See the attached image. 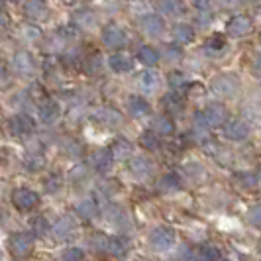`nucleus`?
Masks as SVG:
<instances>
[{
	"instance_id": "1",
	"label": "nucleus",
	"mask_w": 261,
	"mask_h": 261,
	"mask_svg": "<svg viewBox=\"0 0 261 261\" xmlns=\"http://www.w3.org/2000/svg\"><path fill=\"white\" fill-rule=\"evenodd\" d=\"M210 89L220 98H230V96H234L236 92L240 91V79L232 75V73H220V75H216L212 79Z\"/></svg>"
},
{
	"instance_id": "2",
	"label": "nucleus",
	"mask_w": 261,
	"mask_h": 261,
	"mask_svg": "<svg viewBox=\"0 0 261 261\" xmlns=\"http://www.w3.org/2000/svg\"><path fill=\"white\" fill-rule=\"evenodd\" d=\"M8 246H10V253H12L16 259H24L32 253V248H34V238L30 234H14L10 236L8 240Z\"/></svg>"
},
{
	"instance_id": "3",
	"label": "nucleus",
	"mask_w": 261,
	"mask_h": 261,
	"mask_svg": "<svg viewBox=\"0 0 261 261\" xmlns=\"http://www.w3.org/2000/svg\"><path fill=\"white\" fill-rule=\"evenodd\" d=\"M102 41H105L106 47H110V49H120V47H124L128 43V36H126V32L120 26L108 24L102 30Z\"/></svg>"
},
{
	"instance_id": "4",
	"label": "nucleus",
	"mask_w": 261,
	"mask_h": 261,
	"mask_svg": "<svg viewBox=\"0 0 261 261\" xmlns=\"http://www.w3.org/2000/svg\"><path fill=\"white\" fill-rule=\"evenodd\" d=\"M140 26L144 30L145 36H151V38H159L163 32H165V20L157 14H145L140 20Z\"/></svg>"
},
{
	"instance_id": "5",
	"label": "nucleus",
	"mask_w": 261,
	"mask_h": 261,
	"mask_svg": "<svg viewBox=\"0 0 261 261\" xmlns=\"http://www.w3.org/2000/svg\"><path fill=\"white\" fill-rule=\"evenodd\" d=\"M202 116L206 120V126H208V128H216V126H222L224 122H226L228 110H226V106H222V105H208L206 110L202 112Z\"/></svg>"
},
{
	"instance_id": "6",
	"label": "nucleus",
	"mask_w": 261,
	"mask_h": 261,
	"mask_svg": "<svg viewBox=\"0 0 261 261\" xmlns=\"http://www.w3.org/2000/svg\"><path fill=\"white\" fill-rule=\"evenodd\" d=\"M12 200L20 210H32L38 204L39 196H38V193L30 191V189H18L12 195Z\"/></svg>"
},
{
	"instance_id": "7",
	"label": "nucleus",
	"mask_w": 261,
	"mask_h": 261,
	"mask_svg": "<svg viewBox=\"0 0 261 261\" xmlns=\"http://www.w3.org/2000/svg\"><path fill=\"white\" fill-rule=\"evenodd\" d=\"M173 244H175V232L171 228L161 226L151 234V246L155 249H169Z\"/></svg>"
},
{
	"instance_id": "8",
	"label": "nucleus",
	"mask_w": 261,
	"mask_h": 261,
	"mask_svg": "<svg viewBox=\"0 0 261 261\" xmlns=\"http://www.w3.org/2000/svg\"><path fill=\"white\" fill-rule=\"evenodd\" d=\"M249 30H251V18L249 16H236L226 26L228 36H232V38H242V36L248 34Z\"/></svg>"
},
{
	"instance_id": "9",
	"label": "nucleus",
	"mask_w": 261,
	"mask_h": 261,
	"mask_svg": "<svg viewBox=\"0 0 261 261\" xmlns=\"http://www.w3.org/2000/svg\"><path fill=\"white\" fill-rule=\"evenodd\" d=\"M249 134V126L244 122V120H232V122H228L226 124V128H224V136L228 138V140H234V142H240V140H246Z\"/></svg>"
},
{
	"instance_id": "10",
	"label": "nucleus",
	"mask_w": 261,
	"mask_h": 261,
	"mask_svg": "<svg viewBox=\"0 0 261 261\" xmlns=\"http://www.w3.org/2000/svg\"><path fill=\"white\" fill-rule=\"evenodd\" d=\"M36 126H34V120L26 114H18L10 120V132L14 136H30L34 134Z\"/></svg>"
},
{
	"instance_id": "11",
	"label": "nucleus",
	"mask_w": 261,
	"mask_h": 261,
	"mask_svg": "<svg viewBox=\"0 0 261 261\" xmlns=\"http://www.w3.org/2000/svg\"><path fill=\"white\" fill-rule=\"evenodd\" d=\"M24 14L30 20H45L49 14L47 2L45 0H28L24 6Z\"/></svg>"
},
{
	"instance_id": "12",
	"label": "nucleus",
	"mask_w": 261,
	"mask_h": 261,
	"mask_svg": "<svg viewBox=\"0 0 261 261\" xmlns=\"http://www.w3.org/2000/svg\"><path fill=\"white\" fill-rule=\"evenodd\" d=\"M14 69L18 71V73H34V69H36V59H34V55L30 51H18L14 55Z\"/></svg>"
},
{
	"instance_id": "13",
	"label": "nucleus",
	"mask_w": 261,
	"mask_h": 261,
	"mask_svg": "<svg viewBox=\"0 0 261 261\" xmlns=\"http://www.w3.org/2000/svg\"><path fill=\"white\" fill-rule=\"evenodd\" d=\"M89 163H91L92 169L100 171V173L108 171V169H110V165H112V155H110V149H96V151L91 155V159H89Z\"/></svg>"
},
{
	"instance_id": "14",
	"label": "nucleus",
	"mask_w": 261,
	"mask_h": 261,
	"mask_svg": "<svg viewBox=\"0 0 261 261\" xmlns=\"http://www.w3.org/2000/svg\"><path fill=\"white\" fill-rule=\"evenodd\" d=\"M61 114V108L55 100H43L39 106V118L43 124H53Z\"/></svg>"
},
{
	"instance_id": "15",
	"label": "nucleus",
	"mask_w": 261,
	"mask_h": 261,
	"mask_svg": "<svg viewBox=\"0 0 261 261\" xmlns=\"http://www.w3.org/2000/svg\"><path fill=\"white\" fill-rule=\"evenodd\" d=\"M108 67L114 73H128V71H132L134 63H132L130 55H126V53H114L108 59Z\"/></svg>"
},
{
	"instance_id": "16",
	"label": "nucleus",
	"mask_w": 261,
	"mask_h": 261,
	"mask_svg": "<svg viewBox=\"0 0 261 261\" xmlns=\"http://www.w3.org/2000/svg\"><path fill=\"white\" fill-rule=\"evenodd\" d=\"M75 228H77L75 218H73V216H63V218H59L57 224H55V236H57L59 240H67V238L73 236Z\"/></svg>"
},
{
	"instance_id": "17",
	"label": "nucleus",
	"mask_w": 261,
	"mask_h": 261,
	"mask_svg": "<svg viewBox=\"0 0 261 261\" xmlns=\"http://www.w3.org/2000/svg\"><path fill=\"white\" fill-rule=\"evenodd\" d=\"M138 85L144 92H155L159 87V75L153 71H144L138 75Z\"/></svg>"
},
{
	"instance_id": "18",
	"label": "nucleus",
	"mask_w": 261,
	"mask_h": 261,
	"mask_svg": "<svg viewBox=\"0 0 261 261\" xmlns=\"http://www.w3.org/2000/svg\"><path fill=\"white\" fill-rule=\"evenodd\" d=\"M173 130H175L173 122L167 116H163V114H159V116L151 120V132L155 136H169V134H173Z\"/></svg>"
},
{
	"instance_id": "19",
	"label": "nucleus",
	"mask_w": 261,
	"mask_h": 261,
	"mask_svg": "<svg viewBox=\"0 0 261 261\" xmlns=\"http://www.w3.org/2000/svg\"><path fill=\"white\" fill-rule=\"evenodd\" d=\"M163 106H165V110H169V114H181V110L185 108V100L181 94L171 92V94L163 96Z\"/></svg>"
},
{
	"instance_id": "20",
	"label": "nucleus",
	"mask_w": 261,
	"mask_h": 261,
	"mask_svg": "<svg viewBox=\"0 0 261 261\" xmlns=\"http://www.w3.org/2000/svg\"><path fill=\"white\" fill-rule=\"evenodd\" d=\"M128 110H130L132 116L144 118L149 114V105L145 102L144 98H140V96H130V100H128Z\"/></svg>"
},
{
	"instance_id": "21",
	"label": "nucleus",
	"mask_w": 261,
	"mask_h": 261,
	"mask_svg": "<svg viewBox=\"0 0 261 261\" xmlns=\"http://www.w3.org/2000/svg\"><path fill=\"white\" fill-rule=\"evenodd\" d=\"M73 22H75L79 28H83V30H91V28L96 26V16H94L91 10H79V12H75V16H73Z\"/></svg>"
},
{
	"instance_id": "22",
	"label": "nucleus",
	"mask_w": 261,
	"mask_h": 261,
	"mask_svg": "<svg viewBox=\"0 0 261 261\" xmlns=\"http://www.w3.org/2000/svg\"><path fill=\"white\" fill-rule=\"evenodd\" d=\"M138 59H140V63H144V65L153 67V65H157V61H159V51L153 49V47H149V45H144V47H140V51H138Z\"/></svg>"
},
{
	"instance_id": "23",
	"label": "nucleus",
	"mask_w": 261,
	"mask_h": 261,
	"mask_svg": "<svg viewBox=\"0 0 261 261\" xmlns=\"http://www.w3.org/2000/svg\"><path fill=\"white\" fill-rule=\"evenodd\" d=\"M173 36L181 43H191L195 39V30L189 24H177V26L173 28Z\"/></svg>"
},
{
	"instance_id": "24",
	"label": "nucleus",
	"mask_w": 261,
	"mask_h": 261,
	"mask_svg": "<svg viewBox=\"0 0 261 261\" xmlns=\"http://www.w3.org/2000/svg\"><path fill=\"white\" fill-rule=\"evenodd\" d=\"M77 212H79V216L91 220V218H94V216L98 214V206H96V202H94L92 198H85L77 206Z\"/></svg>"
},
{
	"instance_id": "25",
	"label": "nucleus",
	"mask_w": 261,
	"mask_h": 261,
	"mask_svg": "<svg viewBox=\"0 0 261 261\" xmlns=\"http://www.w3.org/2000/svg\"><path fill=\"white\" fill-rule=\"evenodd\" d=\"M94 116L98 118V120H102V122H106V124H110V126H116V124H120V120H122V116L118 114L114 108H98L96 110V114Z\"/></svg>"
},
{
	"instance_id": "26",
	"label": "nucleus",
	"mask_w": 261,
	"mask_h": 261,
	"mask_svg": "<svg viewBox=\"0 0 261 261\" xmlns=\"http://www.w3.org/2000/svg\"><path fill=\"white\" fill-rule=\"evenodd\" d=\"M102 67H105V59H102L100 53H92L91 57L85 61V69H87L89 75H98L102 71Z\"/></svg>"
},
{
	"instance_id": "27",
	"label": "nucleus",
	"mask_w": 261,
	"mask_h": 261,
	"mask_svg": "<svg viewBox=\"0 0 261 261\" xmlns=\"http://www.w3.org/2000/svg\"><path fill=\"white\" fill-rule=\"evenodd\" d=\"M157 8L163 14L175 16L183 10V2L181 0H157Z\"/></svg>"
},
{
	"instance_id": "28",
	"label": "nucleus",
	"mask_w": 261,
	"mask_h": 261,
	"mask_svg": "<svg viewBox=\"0 0 261 261\" xmlns=\"http://www.w3.org/2000/svg\"><path fill=\"white\" fill-rule=\"evenodd\" d=\"M110 253H114V255H124L126 253V249H128V244L122 240V238H106V248Z\"/></svg>"
},
{
	"instance_id": "29",
	"label": "nucleus",
	"mask_w": 261,
	"mask_h": 261,
	"mask_svg": "<svg viewBox=\"0 0 261 261\" xmlns=\"http://www.w3.org/2000/svg\"><path fill=\"white\" fill-rule=\"evenodd\" d=\"M130 153H132V145L126 140H118L116 144L112 145V149H110L112 159H124V157H128Z\"/></svg>"
},
{
	"instance_id": "30",
	"label": "nucleus",
	"mask_w": 261,
	"mask_h": 261,
	"mask_svg": "<svg viewBox=\"0 0 261 261\" xmlns=\"http://www.w3.org/2000/svg\"><path fill=\"white\" fill-rule=\"evenodd\" d=\"M159 187H161V191H165V193L177 191V189L181 187V179H179V175H175V173H167V175L159 181Z\"/></svg>"
},
{
	"instance_id": "31",
	"label": "nucleus",
	"mask_w": 261,
	"mask_h": 261,
	"mask_svg": "<svg viewBox=\"0 0 261 261\" xmlns=\"http://www.w3.org/2000/svg\"><path fill=\"white\" fill-rule=\"evenodd\" d=\"M218 255H220V251H218L216 246H212V244H202V246L198 248V259L216 261L218 259Z\"/></svg>"
},
{
	"instance_id": "32",
	"label": "nucleus",
	"mask_w": 261,
	"mask_h": 261,
	"mask_svg": "<svg viewBox=\"0 0 261 261\" xmlns=\"http://www.w3.org/2000/svg\"><path fill=\"white\" fill-rule=\"evenodd\" d=\"M130 171L136 175V177H145V175L149 173V163H147V159H144V157H136V159H132Z\"/></svg>"
},
{
	"instance_id": "33",
	"label": "nucleus",
	"mask_w": 261,
	"mask_h": 261,
	"mask_svg": "<svg viewBox=\"0 0 261 261\" xmlns=\"http://www.w3.org/2000/svg\"><path fill=\"white\" fill-rule=\"evenodd\" d=\"M169 85H171V89L179 94V92L185 91V89L189 87V81H187V77H185L183 73H171Z\"/></svg>"
},
{
	"instance_id": "34",
	"label": "nucleus",
	"mask_w": 261,
	"mask_h": 261,
	"mask_svg": "<svg viewBox=\"0 0 261 261\" xmlns=\"http://www.w3.org/2000/svg\"><path fill=\"white\" fill-rule=\"evenodd\" d=\"M163 57H165L169 63H175V61H179V59L183 57V51H181V47H177V45H165V47H163Z\"/></svg>"
},
{
	"instance_id": "35",
	"label": "nucleus",
	"mask_w": 261,
	"mask_h": 261,
	"mask_svg": "<svg viewBox=\"0 0 261 261\" xmlns=\"http://www.w3.org/2000/svg\"><path fill=\"white\" fill-rule=\"evenodd\" d=\"M30 224H32L34 234L36 236H45L47 234V230H49V224H47V220H45L43 216H36Z\"/></svg>"
},
{
	"instance_id": "36",
	"label": "nucleus",
	"mask_w": 261,
	"mask_h": 261,
	"mask_svg": "<svg viewBox=\"0 0 261 261\" xmlns=\"http://www.w3.org/2000/svg\"><path fill=\"white\" fill-rule=\"evenodd\" d=\"M224 47H226V39L220 36V34H216L214 38H210L206 41V51L214 53V51H222Z\"/></svg>"
},
{
	"instance_id": "37",
	"label": "nucleus",
	"mask_w": 261,
	"mask_h": 261,
	"mask_svg": "<svg viewBox=\"0 0 261 261\" xmlns=\"http://www.w3.org/2000/svg\"><path fill=\"white\" fill-rule=\"evenodd\" d=\"M140 142H142V145L147 147V149H153V151L159 149V140H157V136L153 134V132H145Z\"/></svg>"
},
{
	"instance_id": "38",
	"label": "nucleus",
	"mask_w": 261,
	"mask_h": 261,
	"mask_svg": "<svg viewBox=\"0 0 261 261\" xmlns=\"http://www.w3.org/2000/svg\"><path fill=\"white\" fill-rule=\"evenodd\" d=\"M22 38L24 39H30V41H34V39H38L41 36V30L36 26H22Z\"/></svg>"
},
{
	"instance_id": "39",
	"label": "nucleus",
	"mask_w": 261,
	"mask_h": 261,
	"mask_svg": "<svg viewBox=\"0 0 261 261\" xmlns=\"http://www.w3.org/2000/svg\"><path fill=\"white\" fill-rule=\"evenodd\" d=\"M83 251L79 248H71L67 249V251H63V255H61V261H83Z\"/></svg>"
},
{
	"instance_id": "40",
	"label": "nucleus",
	"mask_w": 261,
	"mask_h": 261,
	"mask_svg": "<svg viewBox=\"0 0 261 261\" xmlns=\"http://www.w3.org/2000/svg\"><path fill=\"white\" fill-rule=\"evenodd\" d=\"M248 222L251 226H255V228H259L261 226V210L259 206H253V208L248 212Z\"/></svg>"
},
{
	"instance_id": "41",
	"label": "nucleus",
	"mask_w": 261,
	"mask_h": 261,
	"mask_svg": "<svg viewBox=\"0 0 261 261\" xmlns=\"http://www.w3.org/2000/svg\"><path fill=\"white\" fill-rule=\"evenodd\" d=\"M210 2H212V0H193L195 8H198V10H206V8H208Z\"/></svg>"
},
{
	"instance_id": "42",
	"label": "nucleus",
	"mask_w": 261,
	"mask_h": 261,
	"mask_svg": "<svg viewBox=\"0 0 261 261\" xmlns=\"http://www.w3.org/2000/svg\"><path fill=\"white\" fill-rule=\"evenodd\" d=\"M2 8H4V0H0V12H2Z\"/></svg>"
},
{
	"instance_id": "43",
	"label": "nucleus",
	"mask_w": 261,
	"mask_h": 261,
	"mask_svg": "<svg viewBox=\"0 0 261 261\" xmlns=\"http://www.w3.org/2000/svg\"><path fill=\"white\" fill-rule=\"evenodd\" d=\"M67 4H73V2H75V0H65Z\"/></svg>"
},
{
	"instance_id": "44",
	"label": "nucleus",
	"mask_w": 261,
	"mask_h": 261,
	"mask_svg": "<svg viewBox=\"0 0 261 261\" xmlns=\"http://www.w3.org/2000/svg\"><path fill=\"white\" fill-rule=\"evenodd\" d=\"M244 2H248L249 4V2H257V0H244Z\"/></svg>"
},
{
	"instance_id": "45",
	"label": "nucleus",
	"mask_w": 261,
	"mask_h": 261,
	"mask_svg": "<svg viewBox=\"0 0 261 261\" xmlns=\"http://www.w3.org/2000/svg\"><path fill=\"white\" fill-rule=\"evenodd\" d=\"M0 261H2V251H0Z\"/></svg>"
},
{
	"instance_id": "46",
	"label": "nucleus",
	"mask_w": 261,
	"mask_h": 261,
	"mask_svg": "<svg viewBox=\"0 0 261 261\" xmlns=\"http://www.w3.org/2000/svg\"><path fill=\"white\" fill-rule=\"evenodd\" d=\"M220 261H228V259H220Z\"/></svg>"
},
{
	"instance_id": "47",
	"label": "nucleus",
	"mask_w": 261,
	"mask_h": 261,
	"mask_svg": "<svg viewBox=\"0 0 261 261\" xmlns=\"http://www.w3.org/2000/svg\"><path fill=\"white\" fill-rule=\"evenodd\" d=\"M12 2H18V0H12Z\"/></svg>"
}]
</instances>
